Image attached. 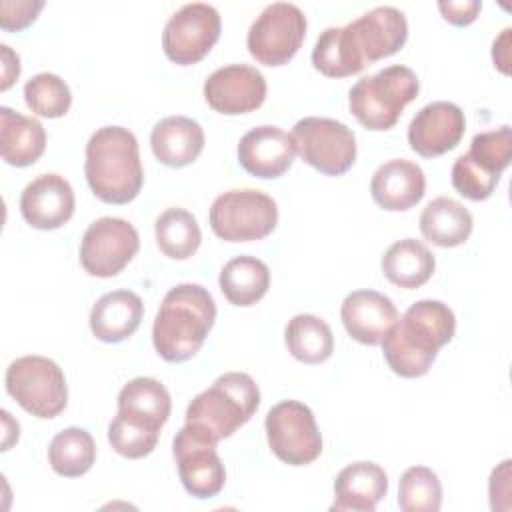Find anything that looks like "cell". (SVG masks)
Returning <instances> with one entry per match:
<instances>
[{"label": "cell", "mask_w": 512, "mask_h": 512, "mask_svg": "<svg viewBox=\"0 0 512 512\" xmlns=\"http://www.w3.org/2000/svg\"><path fill=\"white\" fill-rule=\"evenodd\" d=\"M26 106L42 118H62L72 104L68 84L52 72H40L24 84Z\"/></svg>", "instance_id": "cell-34"}, {"label": "cell", "mask_w": 512, "mask_h": 512, "mask_svg": "<svg viewBox=\"0 0 512 512\" xmlns=\"http://www.w3.org/2000/svg\"><path fill=\"white\" fill-rule=\"evenodd\" d=\"M218 284L230 304L252 306L268 292L270 270L254 256H236L224 264Z\"/></svg>", "instance_id": "cell-29"}, {"label": "cell", "mask_w": 512, "mask_h": 512, "mask_svg": "<svg viewBox=\"0 0 512 512\" xmlns=\"http://www.w3.org/2000/svg\"><path fill=\"white\" fill-rule=\"evenodd\" d=\"M438 10L442 12L444 20L454 26H468L476 20L478 12L482 10V2L478 0H442L438 2Z\"/></svg>", "instance_id": "cell-37"}, {"label": "cell", "mask_w": 512, "mask_h": 512, "mask_svg": "<svg viewBox=\"0 0 512 512\" xmlns=\"http://www.w3.org/2000/svg\"><path fill=\"white\" fill-rule=\"evenodd\" d=\"M158 432L134 426L120 416H116L108 426V442L110 446L124 458L138 460L148 456L158 444Z\"/></svg>", "instance_id": "cell-35"}, {"label": "cell", "mask_w": 512, "mask_h": 512, "mask_svg": "<svg viewBox=\"0 0 512 512\" xmlns=\"http://www.w3.org/2000/svg\"><path fill=\"white\" fill-rule=\"evenodd\" d=\"M306 26V16L296 4H268L248 30V52L264 66H282L290 62L302 46Z\"/></svg>", "instance_id": "cell-11"}, {"label": "cell", "mask_w": 512, "mask_h": 512, "mask_svg": "<svg viewBox=\"0 0 512 512\" xmlns=\"http://www.w3.org/2000/svg\"><path fill=\"white\" fill-rule=\"evenodd\" d=\"M472 226V214L458 200L448 196L430 200L420 214L422 236L440 248L464 244L472 234Z\"/></svg>", "instance_id": "cell-27"}, {"label": "cell", "mask_w": 512, "mask_h": 512, "mask_svg": "<svg viewBox=\"0 0 512 512\" xmlns=\"http://www.w3.org/2000/svg\"><path fill=\"white\" fill-rule=\"evenodd\" d=\"M210 228L226 242L266 238L278 224L276 202L254 188H236L220 194L210 206Z\"/></svg>", "instance_id": "cell-9"}, {"label": "cell", "mask_w": 512, "mask_h": 512, "mask_svg": "<svg viewBox=\"0 0 512 512\" xmlns=\"http://www.w3.org/2000/svg\"><path fill=\"white\" fill-rule=\"evenodd\" d=\"M398 506L404 512H438L442 506V486L426 466L408 468L398 482Z\"/></svg>", "instance_id": "cell-33"}, {"label": "cell", "mask_w": 512, "mask_h": 512, "mask_svg": "<svg viewBox=\"0 0 512 512\" xmlns=\"http://www.w3.org/2000/svg\"><path fill=\"white\" fill-rule=\"evenodd\" d=\"M172 400L162 382L156 378H134L122 386L118 394V414L122 420L158 432L166 424Z\"/></svg>", "instance_id": "cell-23"}, {"label": "cell", "mask_w": 512, "mask_h": 512, "mask_svg": "<svg viewBox=\"0 0 512 512\" xmlns=\"http://www.w3.org/2000/svg\"><path fill=\"white\" fill-rule=\"evenodd\" d=\"M44 8L40 0H2L0 2V26L2 30H22L32 24L38 12Z\"/></svg>", "instance_id": "cell-36"}, {"label": "cell", "mask_w": 512, "mask_h": 512, "mask_svg": "<svg viewBox=\"0 0 512 512\" xmlns=\"http://www.w3.org/2000/svg\"><path fill=\"white\" fill-rule=\"evenodd\" d=\"M222 30L220 14L204 2L184 4L176 10L162 32V48L170 62L190 66L200 62L218 42Z\"/></svg>", "instance_id": "cell-13"}, {"label": "cell", "mask_w": 512, "mask_h": 512, "mask_svg": "<svg viewBox=\"0 0 512 512\" xmlns=\"http://www.w3.org/2000/svg\"><path fill=\"white\" fill-rule=\"evenodd\" d=\"M420 92L412 68L394 64L372 76L360 78L348 92V106L354 118L368 130L382 132L396 126L402 110Z\"/></svg>", "instance_id": "cell-6"}, {"label": "cell", "mask_w": 512, "mask_h": 512, "mask_svg": "<svg viewBox=\"0 0 512 512\" xmlns=\"http://www.w3.org/2000/svg\"><path fill=\"white\" fill-rule=\"evenodd\" d=\"M6 392L32 416L54 418L68 404L62 368L44 356H22L6 368Z\"/></svg>", "instance_id": "cell-8"}, {"label": "cell", "mask_w": 512, "mask_h": 512, "mask_svg": "<svg viewBox=\"0 0 512 512\" xmlns=\"http://www.w3.org/2000/svg\"><path fill=\"white\" fill-rule=\"evenodd\" d=\"M76 208L70 182L60 174H40L20 196V214L36 230H56L64 226Z\"/></svg>", "instance_id": "cell-18"}, {"label": "cell", "mask_w": 512, "mask_h": 512, "mask_svg": "<svg viewBox=\"0 0 512 512\" xmlns=\"http://www.w3.org/2000/svg\"><path fill=\"white\" fill-rule=\"evenodd\" d=\"M150 146L158 162L170 168H184L204 150V130L188 116H168L154 124Z\"/></svg>", "instance_id": "cell-25"}, {"label": "cell", "mask_w": 512, "mask_h": 512, "mask_svg": "<svg viewBox=\"0 0 512 512\" xmlns=\"http://www.w3.org/2000/svg\"><path fill=\"white\" fill-rule=\"evenodd\" d=\"M208 106L226 116L248 114L266 100V80L248 64H228L214 70L204 82Z\"/></svg>", "instance_id": "cell-16"}, {"label": "cell", "mask_w": 512, "mask_h": 512, "mask_svg": "<svg viewBox=\"0 0 512 512\" xmlns=\"http://www.w3.org/2000/svg\"><path fill=\"white\" fill-rule=\"evenodd\" d=\"M260 406V390L246 372H226L194 396L186 408V424L220 442L244 426Z\"/></svg>", "instance_id": "cell-5"}, {"label": "cell", "mask_w": 512, "mask_h": 512, "mask_svg": "<svg viewBox=\"0 0 512 512\" xmlns=\"http://www.w3.org/2000/svg\"><path fill=\"white\" fill-rule=\"evenodd\" d=\"M512 160V130L500 126L472 138L470 150L452 164V186L468 200L480 202L492 196L502 172Z\"/></svg>", "instance_id": "cell-7"}, {"label": "cell", "mask_w": 512, "mask_h": 512, "mask_svg": "<svg viewBox=\"0 0 512 512\" xmlns=\"http://www.w3.org/2000/svg\"><path fill=\"white\" fill-rule=\"evenodd\" d=\"M426 190V176L416 162L394 158L378 166L370 180L374 202L388 212H404L418 204Z\"/></svg>", "instance_id": "cell-21"}, {"label": "cell", "mask_w": 512, "mask_h": 512, "mask_svg": "<svg viewBox=\"0 0 512 512\" xmlns=\"http://www.w3.org/2000/svg\"><path fill=\"white\" fill-rule=\"evenodd\" d=\"M172 454L178 464V476L186 492L206 500L224 488L226 470L216 452V442L184 424L172 442Z\"/></svg>", "instance_id": "cell-15"}, {"label": "cell", "mask_w": 512, "mask_h": 512, "mask_svg": "<svg viewBox=\"0 0 512 512\" xmlns=\"http://www.w3.org/2000/svg\"><path fill=\"white\" fill-rule=\"evenodd\" d=\"M388 492V476L374 462H352L342 468L334 480L332 510L374 512Z\"/></svg>", "instance_id": "cell-22"}, {"label": "cell", "mask_w": 512, "mask_h": 512, "mask_svg": "<svg viewBox=\"0 0 512 512\" xmlns=\"http://www.w3.org/2000/svg\"><path fill=\"white\" fill-rule=\"evenodd\" d=\"M96 460V444L88 430L70 426L58 432L48 446V462L52 470L64 478L86 474Z\"/></svg>", "instance_id": "cell-31"}, {"label": "cell", "mask_w": 512, "mask_h": 512, "mask_svg": "<svg viewBox=\"0 0 512 512\" xmlns=\"http://www.w3.org/2000/svg\"><path fill=\"white\" fill-rule=\"evenodd\" d=\"M296 144L292 134L278 126H256L238 144L240 166L262 180L282 176L294 162Z\"/></svg>", "instance_id": "cell-19"}, {"label": "cell", "mask_w": 512, "mask_h": 512, "mask_svg": "<svg viewBox=\"0 0 512 512\" xmlns=\"http://www.w3.org/2000/svg\"><path fill=\"white\" fill-rule=\"evenodd\" d=\"M46 150V130L30 116L0 108V154L10 166H32Z\"/></svg>", "instance_id": "cell-26"}, {"label": "cell", "mask_w": 512, "mask_h": 512, "mask_svg": "<svg viewBox=\"0 0 512 512\" xmlns=\"http://www.w3.org/2000/svg\"><path fill=\"white\" fill-rule=\"evenodd\" d=\"M154 234L160 252L172 260L190 258L202 242V232L196 218L184 208L164 210L156 218Z\"/></svg>", "instance_id": "cell-32"}, {"label": "cell", "mask_w": 512, "mask_h": 512, "mask_svg": "<svg viewBox=\"0 0 512 512\" xmlns=\"http://www.w3.org/2000/svg\"><path fill=\"white\" fill-rule=\"evenodd\" d=\"M0 50H2V84H0V90H8L12 84H14V80L20 76V58H18V54H14L12 50H10V46H6V44H2L0 46Z\"/></svg>", "instance_id": "cell-38"}, {"label": "cell", "mask_w": 512, "mask_h": 512, "mask_svg": "<svg viewBox=\"0 0 512 512\" xmlns=\"http://www.w3.org/2000/svg\"><path fill=\"white\" fill-rule=\"evenodd\" d=\"M408 38V22L394 6H376L346 26L326 28L312 50V64L328 78L362 72L396 54Z\"/></svg>", "instance_id": "cell-1"}, {"label": "cell", "mask_w": 512, "mask_h": 512, "mask_svg": "<svg viewBox=\"0 0 512 512\" xmlns=\"http://www.w3.org/2000/svg\"><path fill=\"white\" fill-rule=\"evenodd\" d=\"M292 138L300 158L326 176L348 172L356 160V136L338 120L302 118L294 124Z\"/></svg>", "instance_id": "cell-12"}, {"label": "cell", "mask_w": 512, "mask_h": 512, "mask_svg": "<svg viewBox=\"0 0 512 512\" xmlns=\"http://www.w3.org/2000/svg\"><path fill=\"white\" fill-rule=\"evenodd\" d=\"M84 174L90 190L102 202H132L144 184L136 136L124 126L98 128L86 144Z\"/></svg>", "instance_id": "cell-3"}, {"label": "cell", "mask_w": 512, "mask_h": 512, "mask_svg": "<svg viewBox=\"0 0 512 512\" xmlns=\"http://www.w3.org/2000/svg\"><path fill=\"white\" fill-rule=\"evenodd\" d=\"M456 318L440 300L414 302L382 340L384 360L402 378L424 376L438 350L452 340Z\"/></svg>", "instance_id": "cell-2"}, {"label": "cell", "mask_w": 512, "mask_h": 512, "mask_svg": "<svg viewBox=\"0 0 512 512\" xmlns=\"http://www.w3.org/2000/svg\"><path fill=\"white\" fill-rule=\"evenodd\" d=\"M340 318L346 332L360 344H382L390 328L398 320L394 302L376 290L350 292L340 308Z\"/></svg>", "instance_id": "cell-20"}, {"label": "cell", "mask_w": 512, "mask_h": 512, "mask_svg": "<svg viewBox=\"0 0 512 512\" xmlns=\"http://www.w3.org/2000/svg\"><path fill=\"white\" fill-rule=\"evenodd\" d=\"M268 446L288 466H306L322 452V436L312 410L298 400L274 404L264 420Z\"/></svg>", "instance_id": "cell-10"}, {"label": "cell", "mask_w": 512, "mask_h": 512, "mask_svg": "<svg viewBox=\"0 0 512 512\" xmlns=\"http://www.w3.org/2000/svg\"><path fill=\"white\" fill-rule=\"evenodd\" d=\"M464 130L466 120L460 106L438 100L416 112L408 126V144L422 158H436L456 148Z\"/></svg>", "instance_id": "cell-17"}, {"label": "cell", "mask_w": 512, "mask_h": 512, "mask_svg": "<svg viewBox=\"0 0 512 512\" xmlns=\"http://www.w3.org/2000/svg\"><path fill=\"white\" fill-rule=\"evenodd\" d=\"M288 352L304 364H322L334 352L330 326L314 314H296L284 330Z\"/></svg>", "instance_id": "cell-30"}, {"label": "cell", "mask_w": 512, "mask_h": 512, "mask_svg": "<svg viewBox=\"0 0 512 512\" xmlns=\"http://www.w3.org/2000/svg\"><path fill=\"white\" fill-rule=\"evenodd\" d=\"M144 316L142 298L132 290H114L96 300L90 310L92 334L108 344L130 338Z\"/></svg>", "instance_id": "cell-24"}, {"label": "cell", "mask_w": 512, "mask_h": 512, "mask_svg": "<svg viewBox=\"0 0 512 512\" xmlns=\"http://www.w3.org/2000/svg\"><path fill=\"white\" fill-rule=\"evenodd\" d=\"M138 248V232L128 220L104 216L86 228L80 244V264L90 276L112 278L128 266Z\"/></svg>", "instance_id": "cell-14"}, {"label": "cell", "mask_w": 512, "mask_h": 512, "mask_svg": "<svg viewBox=\"0 0 512 512\" xmlns=\"http://www.w3.org/2000/svg\"><path fill=\"white\" fill-rule=\"evenodd\" d=\"M384 276L400 288H420L426 284L436 268L434 254L416 238H404L394 242L382 256Z\"/></svg>", "instance_id": "cell-28"}, {"label": "cell", "mask_w": 512, "mask_h": 512, "mask_svg": "<svg viewBox=\"0 0 512 512\" xmlns=\"http://www.w3.org/2000/svg\"><path fill=\"white\" fill-rule=\"evenodd\" d=\"M216 320L212 294L200 284L170 288L152 326V342L166 362H184L204 344Z\"/></svg>", "instance_id": "cell-4"}]
</instances>
